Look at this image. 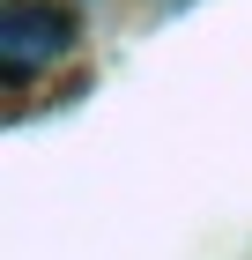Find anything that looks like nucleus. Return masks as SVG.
Returning <instances> with one entry per match:
<instances>
[{
    "mask_svg": "<svg viewBox=\"0 0 252 260\" xmlns=\"http://www.w3.org/2000/svg\"><path fill=\"white\" fill-rule=\"evenodd\" d=\"M67 45H75V15H67V8L15 0L8 22H0V67H8V82H30L38 67H52Z\"/></svg>",
    "mask_w": 252,
    "mask_h": 260,
    "instance_id": "f257e3e1",
    "label": "nucleus"
}]
</instances>
